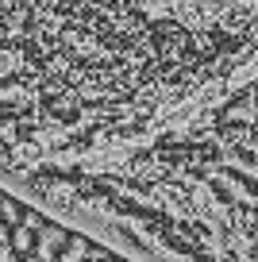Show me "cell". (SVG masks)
I'll list each match as a JSON object with an SVG mask.
<instances>
[{
    "mask_svg": "<svg viewBox=\"0 0 258 262\" xmlns=\"http://www.w3.org/2000/svg\"><path fill=\"white\" fill-rule=\"evenodd\" d=\"M0 262H143L0 178Z\"/></svg>",
    "mask_w": 258,
    "mask_h": 262,
    "instance_id": "obj_2",
    "label": "cell"
},
{
    "mask_svg": "<svg viewBox=\"0 0 258 262\" xmlns=\"http://www.w3.org/2000/svg\"><path fill=\"white\" fill-rule=\"evenodd\" d=\"M258 58V0H0V178L127 150Z\"/></svg>",
    "mask_w": 258,
    "mask_h": 262,
    "instance_id": "obj_1",
    "label": "cell"
}]
</instances>
